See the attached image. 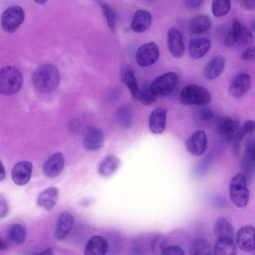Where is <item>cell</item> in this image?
Segmentation results:
<instances>
[{
	"label": "cell",
	"mask_w": 255,
	"mask_h": 255,
	"mask_svg": "<svg viewBox=\"0 0 255 255\" xmlns=\"http://www.w3.org/2000/svg\"><path fill=\"white\" fill-rule=\"evenodd\" d=\"M38 4L42 5L46 2L47 0H33Z\"/></svg>",
	"instance_id": "cell-46"
},
{
	"label": "cell",
	"mask_w": 255,
	"mask_h": 255,
	"mask_svg": "<svg viewBox=\"0 0 255 255\" xmlns=\"http://www.w3.org/2000/svg\"><path fill=\"white\" fill-rule=\"evenodd\" d=\"M59 191L55 187H50L42 191L37 199V204L47 211H50L56 204Z\"/></svg>",
	"instance_id": "cell-22"
},
{
	"label": "cell",
	"mask_w": 255,
	"mask_h": 255,
	"mask_svg": "<svg viewBox=\"0 0 255 255\" xmlns=\"http://www.w3.org/2000/svg\"><path fill=\"white\" fill-rule=\"evenodd\" d=\"M121 161L117 157L111 155L105 157L99 164L98 172L103 177L112 175L119 168Z\"/></svg>",
	"instance_id": "cell-26"
},
{
	"label": "cell",
	"mask_w": 255,
	"mask_h": 255,
	"mask_svg": "<svg viewBox=\"0 0 255 255\" xmlns=\"http://www.w3.org/2000/svg\"><path fill=\"white\" fill-rule=\"evenodd\" d=\"M198 118L202 122H208L211 120L214 117V113L209 108H203L198 112Z\"/></svg>",
	"instance_id": "cell-37"
},
{
	"label": "cell",
	"mask_w": 255,
	"mask_h": 255,
	"mask_svg": "<svg viewBox=\"0 0 255 255\" xmlns=\"http://www.w3.org/2000/svg\"><path fill=\"white\" fill-rule=\"evenodd\" d=\"M24 18V11L21 7L18 5L9 6L1 14V27L5 32L12 33L22 24Z\"/></svg>",
	"instance_id": "cell-6"
},
{
	"label": "cell",
	"mask_w": 255,
	"mask_h": 255,
	"mask_svg": "<svg viewBox=\"0 0 255 255\" xmlns=\"http://www.w3.org/2000/svg\"><path fill=\"white\" fill-rule=\"evenodd\" d=\"M40 254H45V255H51L53 254V251L52 249L48 248L47 249L41 253H39Z\"/></svg>",
	"instance_id": "cell-45"
},
{
	"label": "cell",
	"mask_w": 255,
	"mask_h": 255,
	"mask_svg": "<svg viewBox=\"0 0 255 255\" xmlns=\"http://www.w3.org/2000/svg\"><path fill=\"white\" fill-rule=\"evenodd\" d=\"M162 255H184V251L181 247L176 245L166 246L163 250Z\"/></svg>",
	"instance_id": "cell-36"
},
{
	"label": "cell",
	"mask_w": 255,
	"mask_h": 255,
	"mask_svg": "<svg viewBox=\"0 0 255 255\" xmlns=\"http://www.w3.org/2000/svg\"></svg>",
	"instance_id": "cell-50"
},
{
	"label": "cell",
	"mask_w": 255,
	"mask_h": 255,
	"mask_svg": "<svg viewBox=\"0 0 255 255\" xmlns=\"http://www.w3.org/2000/svg\"><path fill=\"white\" fill-rule=\"evenodd\" d=\"M213 252L216 255H234L237 252L236 246L234 239L228 237L217 238Z\"/></svg>",
	"instance_id": "cell-25"
},
{
	"label": "cell",
	"mask_w": 255,
	"mask_h": 255,
	"mask_svg": "<svg viewBox=\"0 0 255 255\" xmlns=\"http://www.w3.org/2000/svg\"><path fill=\"white\" fill-rule=\"evenodd\" d=\"M64 165L63 155L60 152H56L52 154L44 162L43 171L46 176L55 177L61 172Z\"/></svg>",
	"instance_id": "cell-17"
},
{
	"label": "cell",
	"mask_w": 255,
	"mask_h": 255,
	"mask_svg": "<svg viewBox=\"0 0 255 255\" xmlns=\"http://www.w3.org/2000/svg\"><path fill=\"white\" fill-rule=\"evenodd\" d=\"M214 234L217 238L228 237L234 239V231L231 224L225 218H219L214 226Z\"/></svg>",
	"instance_id": "cell-29"
},
{
	"label": "cell",
	"mask_w": 255,
	"mask_h": 255,
	"mask_svg": "<svg viewBox=\"0 0 255 255\" xmlns=\"http://www.w3.org/2000/svg\"><path fill=\"white\" fill-rule=\"evenodd\" d=\"M240 128L239 122L228 116L220 117L216 123L217 130L228 140L234 139Z\"/></svg>",
	"instance_id": "cell-11"
},
{
	"label": "cell",
	"mask_w": 255,
	"mask_h": 255,
	"mask_svg": "<svg viewBox=\"0 0 255 255\" xmlns=\"http://www.w3.org/2000/svg\"><path fill=\"white\" fill-rule=\"evenodd\" d=\"M190 27L191 32L194 34H203L211 29V21L208 16L198 15L191 20Z\"/></svg>",
	"instance_id": "cell-27"
},
{
	"label": "cell",
	"mask_w": 255,
	"mask_h": 255,
	"mask_svg": "<svg viewBox=\"0 0 255 255\" xmlns=\"http://www.w3.org/2000/svg\"><path fill=\"white\" fill-rule=\"evenodd\" d=\"M211 98L208 90L196 84L185 86L180 94L181 103L188 105H205L209 103Z\"/></svg>",
	"instance_id": "cell-5"
},
{
	"label": "cell",
	"mask_w": 255,
	"mask_h": 255,
	"mask_svg": "<svg viewBox=\"0 0 255 255\" xmlns=\"http://www.w3.org/2000/svg\"><path fill=\"white\" fill-rule=\"evenodd\" d=\"M100 6L106 19L108 26L112 31H114L117 22V14L113 8L108 4L101 2Z\"/></svg>",
	"instance_id": "cell-33"
},
{
	"label": "cell",
	"mask_w": 255,
	"mask_h": 255,
	"mask_svg": "<svg viewBox=\"0 0 255 255\" xmlns=\"http://www.w3.org/2000/svg\"><path fill=\"white\" fill-rule=\"evenodd\" d=\"M156 96L151 90L150 84L146 83L140 89L138 100L144 105H149L156 101Z\"/></svg>",
	"instance_id": "cell-34"
},
{
	"label": "cell",
	"mask_w": 255,
	"mask_h": 255,
	"mask_svg": "<svg viewBox=\"0 0 255 255\" xmlns=\"http://www.w3.org/2000/svg\"><path fill=\"white\" fill-rule=\"evenodd\" d=\"M241 59L244 61L255 60V47L250 46L245 48L241 53Z\"/></svg>",
	"instance_id": "cell-38"
},
{
	"label": "cell",
	"mask_w": 255,
	"mask_h": 255,
	"mask_svg": "<svg viewBox=\"0 0 255 255\" xmlns=\"http://www.w3.org/2000/svg\"><path fill=\"white\" fill-rule=\"evenodd\" d=\"M252 155H253V159L254 165H255V145L254 147V148H253V150Z\"/></svg>",
	"instance_id": "cell-47"
},
{
	"label": "cell",
	"mask_w": 255,
	"mask_h": 255,
	"mask_svg": "<svg viewBox=\"0 0 255 255\" xmlns=\"http://www.w3.org/2000/svg\"><path fill=\"white\" fill-rule=\"evenodd\" d=\"M211 46V41L207 38H198L191 40L188 45L190 56L198 59L205 55Z\"/></svg>",
	"instance_id": "cell-20"
},
{
	"label": "cell",
	"mask_w": 255,
	"mask_h": 255,
	"mask_svg": "<svg viewBox=\"0 0 255 255\" xmlns=\"http://www.w3.org/2000/svg\"><path fill=\"white\" fill-rule=\"evenodd\" d=\"M5 177V171L4 167L2 163L1 162L0 163V181H1L3 180Z\"/></svg>",
	"instance_id": "cell-43"
},
{
	"label": "cell",
	"mask_w": 255,
	"mask_h": 255,
	"mask_svg": "<svg viewBox=\"0 0 255 255\" xmlns=\"http://www.w3.org/2000/svg\"><path fill=\"white\" fill-rule=\"evenodd\" d=\"M251 26L252 27V29L255 31V21H253L251 23Z\"/></svg>",
	"instance_id": "cell-48"
},
{
	"label": "cell",
	"mask_w": 255,
	"mask_h": 255,
	"mask_svg": "<svg viewBox=\"0 0 255 255\" xmlns=\"http://www.w3.org/2000/svg\"><path fill=\"white\" fill-rule=\"evenodd\" d=\"M204 0H184L185 6L190 9H196L201 6Z\"/></svg>",
	"instance_id": "cell-40"
},
{
	"label": "cell",
	"mask_w": 255,
	"mask_h": 255,
	"mask_svg": "<svg viewBox=\"0 0 255 255\" xmlns=\"http://www.w3.org/2000/svg\"><path fill=\"white\" fill-rule=\"evenodd\" d=\"M8 247L7 243L4 240L0 241V250H3L6 249Z\"/></svg>",
	"instance_id": "cell-44"
},
{
	"label": "cell",
	"mask_w": 255,
	"mask_h": 255,
	"mask_svg": "<svg viewBox=\"0 0 255 255\" xmlns=\"http://www.w3.org/2000/svg\"><path fill=\"white\" fill-rule=\"evenodd\" d=\"M241 130L245 134H253L255 133V121L248 120L246 121L243 127L241 128Z\"/></svg>",
	"instance_id": "cell-39"
},
{
	"label": "cell",
	"mask_w": 255,
	"mask_h": 255,
	"mask_svg": "<svg viewBox=\"0 0 255 255\" xmlns=\"http://www.w3.org/2000/svg\"><path fill=\"white\" fill-rule=\"evenodd\" d=\"M143 0L147 1V2H152L155 0Z\"/></svg>",
	"instance_id": "cell-49"
},
{
	"label": "cell",
	"mask_w": 255,
	"mask_h": 255,
	"mask_svg": "<svg viewBox=\"0 0 255 255\" xmlns=\"http://www.w3.org/2000/svg\"><path fill=\"white\" fill-rule=\"evenodd\" d=\"M166 110L162 108H156L151 112L148 125L152 133L158 134L163 132L166 127Z\"/></svg>",
	"instance_id": "cell-18"
},
{
	"label": "cell",
	"mask_w": 255,
	"mask_h": 255,
	"mask_svg": "<svg viewBox=\"0 0 255 255\" xmlns=\"http://www.w3.org/2000/svg\"><path fill=\"white\" fill-rule=\"evenodd\" d=\"M236 242L239 249L243 251L255 250V227L251 225L241 227L236 234Z\"/></svg>",
	"instance_id": "cell-10"
},
{
	"label": "cell",
	"mask_w": 255,
	"mask_h": 255,
	"mask_svg": "<svg viewBox=\"0 0 255 255\" xmlns=\"http://www.w3.org/2000/svg\"><path fill=\"white\" fill-rule=\"evenodd\" d=\"M116 118L122 129L127 130L132 126V114L131 110L128 106H124L119 108L116 112Z\"/></svg>",
	"instance_id": "cell-28"
},
{
	"label": "cell",
	"mask_w": 255,
	"mask_h": 255,
	"mask_svg": "<svg viewBox=\"0 0 255 255\" xmlns=\"http://www.w3.org/2000/svg\"><path fill=\"white\" fill-rule=\"evenodd\" d=\"M165 239L162 237H156L150 243V247L153 252H160L161 255L166 247Z\"/></svg>",
	"instance_id": "cell-35"
},
{
	"label": "cell",
	"mask_w": 255,
	"mask_h": 255,
	"mask_svg": "<svg viewBox=\"0 0 255 255\" xmlns=\"http://www.w3.org/2000/svg\"><path fill=\"white\" fill-rule=\"evenodd\" d=\"M159 55V48L156 43L153 42L146 43L137 49L135 55L136 61L140 67H147L154 64Z\"/></svg>",
	"instance_id": "cell-8"
},
{
	"label": "cell",
	"mask_w": 255,
	"mask_h": 255,
	"mask_svg": "<svg viewBox=\"0 0 255 255\" xmlns=\"http://www.w3.org/2000/svg\"><path fill=\"white\" fill-rule=\"evenodd\" d=\"M212 247L206 239L199 238L195 240L190 248L192 255H210L212 254Z\"/></svg>",
	"instance_id": "cell-31"
},
{
	"label": "cell",
	"mask_w": 255,
	"mask_h": 255,
	"mask_svg": "<svg viewBox=\"0 0 255 255\" xmlns=\"http://www.w3.org/2000/svg\"><path fill=\"white\" fill-rule=\"evenodd\" d=\"M178 80V76L176 73L166 72L156 77L150 84V89L156 95L167 94L175 90Z\"/></svg>",
	"instance_id": "cell-7"
},
{
	"label": "cell",
	"mask_w": 255,
	"mask_h": 255,
	"mask_svg": "<svg viewBox=\"0 0 255 255\" xmlns=\"http://www.w3.org/2000/svg\"><path fill=\"white\" fill-rule=\"evenodd\" d=\"M60 81L58 69L51 64H45L37 67L32 76V82L38 91L49 93L54 91Z\"/></svg>",
	"instance_id": "cell-1"
},
{
	"label": "cell",
	"mask_w": 255,
	"mask_h": 255,
	"mask_svg": "<svg viewBox=\"0 0 255 255\" xmlns=\"http://www.w3.org/2000/svg\"><path fill=\"white\" fill-rule=\"evenodd\" d=\"M74 222L71 213L66 211L62 212L58 218L54 232L55 238L58 241L65 239L72 231Z\"/></svg>",
	"instance_id": "cell-14"
},
{
	"label": "cell",
	"mask_w": 255,
	"mask_h": 255,
	"mask_svg": "<svg viewBox=\"0 0 255 255\" xmlns=\"http://www.w3.org/2000/svg\"><path fill=\"white\" fill-rule=\"evenodd\" d=\"M231 6V0H213L212 11L217 17L224 16L230 11Z\"/></svg>",
	"instance_id": "cell-32"
},
{
	"label": "cell",
	"mask_w": 255,
	"mask_h": 255,
	"mask_svg": "<svg viewBox=\"0 0 255 255\" xmlns=\"http://www.w3.org/2000/svg\"><path fill=\"white\" fill-rule=\"evenodd\" d=\"M229 195L231 200L237 207L243 208L248 204L250 192L244 173H238L233 177L229 186Z\"/></svg>",
	"instance_id": "cell-3"
},
{
	"label": "cell",
	"mask_w": 255,
	"mask_h": 255,
	"mask_svg": "<svg viewBox=\"0 0 255 255\" xmlns=\"http://www.w3.org/2000/svg\"><path fill=\"white\" fill-rule=\"evenodd\" d=\"M22 84V76L16 67L6 66L0 71V92L10 95L18 92Z\"/></svg>",
	"instance_id": "cell-4"
},
{
	"label": "cell",
	"mask_w": 255,
	"mask_h": 255,
	"mask_svg": "<svg viewBox=\"0 0 255 255\" xmlns=\"http://www.w3.org/2000/svg\"><path fill=\"white\" fill-rule=\"evenodd\" d=\"M26 235L25 228L18 224H13L10 226L6 234L7 239L16 244H22L25 239Z\"/></svg>",
	"instance_id": "cell-30"
},
{
	"label": "cell",
	"mask_w": 255,
	"mask_h": 255,
	"mask_svg": "<svg viewBox=\"0 0 255 255\" xmlns=\"http://www.w3.org/2000/svg\"><path fill=\"white\" fill-rule=\"evenodd\" d=\"M167 46L171 55L176 58L183 57L185 52L184 38L176 28H170L167 34Z\"/></svg>",
	"instance_id": "cell-12"
},
{
	"label": "cell",
	"mask_w": 255,
	"mask_h": 255,
	"mask_svg": "<svg viewBox=\"0 0 255 255\" xmlns=\"http://www.w3.org/2000/svg\"><path fill=\"white\" fill-rule=\"evenodd\" d=\"M32 170V163L28 161H20L13 166L11 173L13 182L17 185L23 186L29 181Z\"/></svg>",
	"instance_id": "cell-15"
},
{
	"label": "cell",
	"mask_w": 255,
	"mask_h": 255,
	"mask_svg": "<svg viewBox=\"0 0 255 255\" xmlns=\"http://www.w3.org/2000/svg\"><path fill=\"white\" fill-rule=\"evenodd\" d=\"M243 6L247 10L255 9V0H243Z\"/></svg>",
	"instance_id": "cell-42"
},
{
	"label": "cell",
	"mask_w": 255,
	"mask_h": 255,
	"mask_svg": "<svg viewBox=\"0 0 255 255\" xmlns=\"http://www.w3.org/2000/svg\"><path fill=\"white\" fill-rule=\"evenodd\" d=\"M185 146L189 153L193 156L202 155L207 147V138L205 131L196 130L188 138Z\"/></svg>",
	"instance_id": "cell-9"
},
{
	"label": "cell",
	"mask_w": 255,
	"mask_h": 255,
	"mask_svg": "<svg viewBox=\"0 0 255 255\" xmlns=\"http://www.w3.org/2000/svg\"><path fill=\"white\" fill-rule=\"evenodd\" d=\"M8 212V206L7 202L1 195L0 198V217L6 216Z\"/></svg>",
	"instance_id": "cell-41"
},
{
	"label": "cell",
	"mask_w": 255,
	"mask_h": 255,
	"mask_svg": "<svg viewBox=\"0 0 255 255\" xmlns=\"http://www.w3.org/2000/svg\"><path fill=\"white\" fill-rule=\"evenodd\" d=\"M152 16L148 11L138 9L134 13L130 24L131 29L136 33L145 31L150 26Z\"/></svg>",
	"instance_id": "cell-19"
},
{
	"label": "cell",
	"mask_w": 255,
	"mask_h": 255,
	"mask_svg": "<svg viewBox=\"0 0 255 255\" xmlns=\"http://www.w3.org/2000/svg\"><path fill=\"white\" fill-rule=\"evenodd\" d=\"M251 85L250 76L245 72L240 73L232 81L229 88V94L235 98L242 97L249 91Z\"/></svg>",
	"instance_id": "cell-13"
},
{
	"label": "cell",
	"mask_w": 255,
	"mask_h": 255,
	"mask_svg": "<svg viewBox=\"0 0 255 255\" xmlns=\"http://www.w3.org/2000/svg\"><path fill=\"white\" fill-rule=\"evenodd\" d=\"M104 143V136L102 130L97 127H92L87 131L83 145L87 150L96 151L101 148Z\"/></svg>",
	"instance_id": "cell-16"
},
{
	"label": "cell",
	"mask_w": 255,
	"mask_h": 255,
	"mask_svg": "<svg viewBox=\"0 0 255 255\" xmlns=\"http://www.w3.org/2000/svg\"><path fill=\"white\" fill-rule=\"evenodd\" d=\"M254 42L251 31L237 19H233L231 27L225 36V43L229 47L247 48Z\"/></svg>",
	"instance_id": "cell-2"
},
{
	"label": "cell",
	"mask_w": 255,
	"mask_h": 255,
	"mask_svg": "<svg viewBox=\"0 0 255 255\" xmlns=\"http://www.w3.org/2000/svg\"><path fill=\"white\" fill-rule=\"evenodd\" d=\"M108 250L107 241L101 236L92 237L87 242L85 249L86 255H104Z\"/></svg>",
	"instance_id": "cell-23"
},
{
	"label": "cell",
	"mask_w": 255,
	"mask_h": 255,
	"mask_svg": "<svg viewBox=\"0 0 255 255\" xmlns=\"http://www.w3.org/2000/svg\"><path fill=\"white\" fill-rule=\"evenodd\" d=\"M122 79L130 92L132 98L138 100L140 89L138 86L133 69L130 66L125 67L121 73Z\"/></svg>",
	"instance_id": "cell-24"
},
{
	"label": "cell",
	"mask_w": 255,
	"mask_h": 255,
	"mask_svg": "<svg viewBox=\"0 0 255 255\" xmlns=\"http://www.w3.org/2000/svg\"><path fill=\"white\" fill-rule=\"evenodd\" d=\"M225 64V58L222 55L213 57L207 64L204 70V76L208 80L217 78L224 70Z\"/></svg>",
	"instance_id": "cell-21"
}]
</instances>
